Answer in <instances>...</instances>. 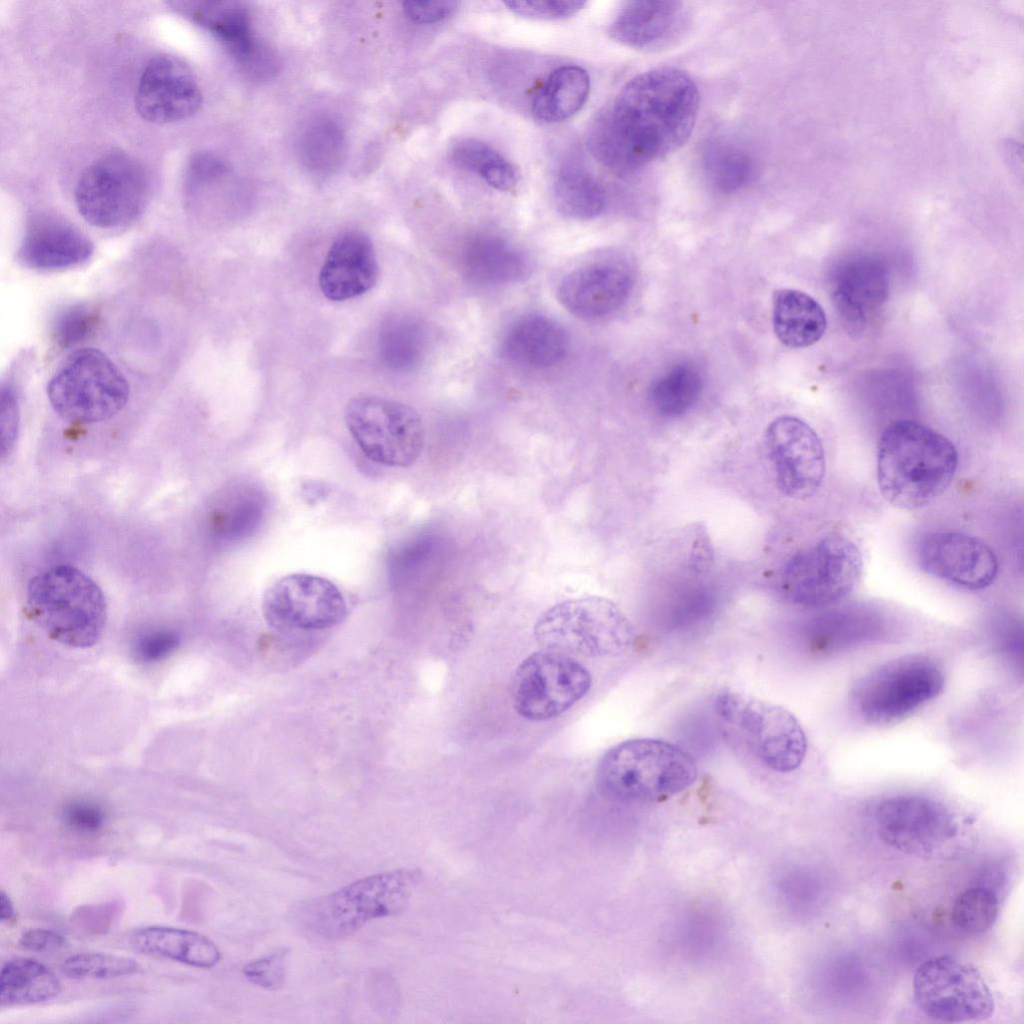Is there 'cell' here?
Segmentation results:
<instances>
[{
    "instance_id": "ac0fdd59",
    "label": "cell",
    "mask_w": 1024,
    "mask_h": 1024,
    "mask_svg": "<svg viewBox=\"0 0 1024 1024\" xmlns=\"http://www.w3.org/2000/svg\"><path fill=\"white\" fill-rule=\"evenodd\" d=\"M917 562L925 573L968 590L989 587L999 570L998 559L988 544L958 531L926 535L918 545Z\"/></svg>"
},
{
    "instance_id": "f6af8a7d",
    "label": "cell",
    "mask_w": 1024,
    "mask_h": 1024,
    "mask_svg": "<svg viewBox=\"0 0 1024 1024\" xmlns=\"http://www.w3.org/2000/svg\"><path fill=\"white\" fill-rule=\"evenodd\" d=\"M179 636L171 630H155L139 636L134 644V654L144 662L165 658L175 650Z\"/></svg>"
},
{
    "instance_id": "4fadbf2b",
    "label": "cell",
    "mask_w": 1024,
    "mask_h": 1024,
    "mask_svg": "<svg viewBox=\"0 0 1024 1024\" xmlns=\"http://www.w3.org/2000/svg\"><path fill=\"white\" fill-rule=\"evenodd\" d=\"M913 994L926 1016L942 1022L982 1021L994 1010L992 994L980 972L951 955L932 957L917 968Z\"/></svg>"
},
{
    "instance_id": "7402d4cb",
    "label": "cell",
    "mask_w": 1024,
    "mask_h": 1024,
    "mask_svg": "<svg viewBox=\"0 0 1024 1024\" xmlns=\"http://www.w3.org/2000/svg\"><path fill=\"white\" fill-rule=\"evenodd\" d=\"M377 277L378 263L370 237L359 230H348L331 244L319 273V286L329 300L344 301L366 293Z\"/></svg>"
},
{
    "instance_id": "5bb4252c",
    "label": "cell",
    "mask_w": 1024,
    "mask_h": 1024,
    "mask_svg": "<svg viewBox=\"0 0 1024 1024\" xmlns=\"http://www.w3.org/2000/svg\"><path fill=\"white\" fill-rule=\"evenodd\" d=\"M586 668L569 655L539 651L518 666L511 685L515 710L530 721H545L568 710L591 687Z\"/></svg>"
},
{
    "instance_id": "d6a6232c",
    "label": "cell",
    "mask_w": 1024,
    "mask_h": 1024,
    "mask_svg": "<svg viewBox=\"0 0 1024 1024\" xmlns=\"http://www.w3.org/2000/svg\"><path fill=\"white\" fill-rule=\"evenodd\" d=\"M702 385L701 374L694 365L678 363L652 383L648 396L656 412L677 417L697 402Z\"/></svg>"
},
{
    "instance_id": "5b68a950",
    "label": "cell",
    "mask_w": 1024,
    "mask_h": 1024,
    "mask_svg": "<svg viewBox=\"0 0 1024 1024\" xmlns=\"http://www.w3.org/2000/svg\"><path fill=\"white\" fill-rule=\"evenodd\" d=\"M724 732L761 765L779 773L796 770L807 751V738L787 709L743 692L726 689L714 700Z\"/></svg>"
},
{
    "instance_id": "484cf974",
    "label": "cell",
    "mask_w": 1024,
    "mask_h": 1024,
    "mask_svg": "<svg viewBox=\"0 0 1024 1024\" xmlns=\"http://www.w3.org/2000/svg\"><path fill=\"white\" fill-rule=\"evenodd\" d=\"M567 346V335L557 322L545 316L529 315L510 327L503 341V352L518 364L546 368L561 361Z\"/></svg>"
},
{
    "instance_id": "ffe728a7",
    "label": "cell",
    "mask_w": 1024,
    "mask_h": 1024,
    "mask_svg": "<svg viewBox=\"0 0 1024 1024\" xmlns=\"http://www.w3.org/2000/svg\"><path fill=\"white\" fill-rule=\"evenodd\" d=\"M633 283L632 268L626 261L600 260L568 273L557 288V297L572 314L586 319L598 318L620 308Z\"/></svg>"
},
{
    "instance_id": "f546056e",
    "label": "cell",
    "mask_w": 1024,
    "mask_h": 1024,
    "mask_svg": "<svg viewBox=\"0 0 1024 1024\" xmlns=\"http://www.w3.org/2000/svg\"><path fill=\"white\" fill-rule=\"evenodd\" d=\"M62 990L60 979L43 963L31 958L5 962L0 973V1005L21 1006L43 1003Z\"/></svg>"
},
{
    "instance_id": "ee69618b",
    "label": "cell",
    "mask_w": 1024,
    "mask_h": 1024,
    "mask_svg": "<svg viewBox=\"0 0 1024 1024\" xmlns=\"http://www.w3.org/2000/svg\"><path fill=\"white\" fill-rule=\"evenodd\" d=\"M62 820L73 831L92 834L102 829L106 814L103 808L94 802L75 800L63 808Z\"/></svg>"
},
{
    "instance_id": "681fc988",
    "label": "cell",
    "mask_w": 1024,
    "mask_h": 1024,
    "mask_svg": "<svg viewBox=\"0 0 1024 1024\" xmlns=\"http://www.w3.org/2000/svg\"><path fill=\"white\" fill-rule=\"evenodd\" d=\"M111 912V905H97L81 908L80 912L75 914V919L79 925H82L86 931L93 930L97 933L98 930L102 932L109 927L110 921L104 916Z\"/></svg>"
},
{
    "instance_id": "ba28073f",
    "label": "cell",
    "mask_w": 1024,
    "mask_h": 1024,
    "mask_svg": "<svg viewBox=\"0 0 1024 1024\" xmlns=\"http://www.w3.org/2000/svg\"><path fill=\"white\" fill-rule=\"evenodd\" d=\"M126 377L102 351L88 347L71 352L47 385L54 411L63 419L83 424L106 421L127 404Z\"/></svg>"
},
{
    "instance_id": "9a60e30c",
    "label": "cell",
    "mask_w": 1024,
    "mask_h": 1024,
    "mask_svg": "<svg viewBox=\"0 0 1024 1024\" xmlns=\"http://www.w3.org/2000/svg\"><path fill=\"white\" fill-rule=\"evenodd\" d=\"M874 823L884 843L918 857L940 852L959 830L954 814L942 802L913 794L895 795L879 802L874 810Z\"/></svg>"
},
{
    "instance_id": "d4e9b609",
    "label": "cell",
    "mask_w": 1024,
    "mask_h": 1024,
    "mask_svg": "<svg viewBox=\"0 0 1024 1024\" xmlns=\"http://www.w3.org/2000/svg\"><path fill=\"white\" fill-rule=\"evenodd\" d=\"M177 9L211 32L244 65L259 67L263 55L253 38L247 11L223 2H178Z\"/></svg>"
},
{
    "instance_id": "7c38bea8",
    "label": "cell",
    "mask_w": 1024,
    "mask_h": 1024,
    "mask_svg": "<svg viewBox=\"0 0 1024 1024\" xmlns=\"http://www.w3.org/2000/svg\"><path fill=\"white\" fill-rule=\"evenodd\" d=\"M345 423L361 451L379 464L408 467L424 449L420 415L398 401L373 395L354 397L347 403Z\"/></svg>"
},
{
    "instance_id": "bcb514c9",
    "label": "cell",
    "mask_w": 1024,
    "mask_h": 1024,
    "mask_svg": "<svg viewBox=\"0 0 1024 1024\" xmlns=\"http://www.w3.org/2000/svg\"><path fill=\"white\" fill-rule=\"evenodd\" d=\"M19 427V404L14 386L3 382L1 386V440L2 457L10 454Z\"/></svg>"
},
{
    "instance_id": "cb8c5ba5",
    "label": "cell",
    "mask_w": 1024,
    "mask_h": 1024,
    "mask_svg": "<svg viewBox=\"0 0 1024 1024\" xmlns=\"http://www.w3.org/2000/svg\"><path fill=\"white\" fill-rule=\"evenodd\" d=\"M887 270L878 259L860 256L834 271L831 293L836 310L850 332H861L871 314L888 296Z\"/></svg>"
},
{
    "instance_id": "e575fe53",
    "label": "cell",
    "mask_w": 1024,
    "mask_h": 1024,
    "mask_svg": "<svg viewBox=\"0 0 1024 1024\" xmlns=\"http://www.w3.org/2000/svg\"><path fill=\"white\" fill-rule=\"evenodd\" d=\"M705 175L710 185L719 192L731 193L745 187L754 177L752 158L742 149L729 143H711L703 157Z\"/></svg>"
},
{
    "instance_id": "836d02e7",
    "label": "cell",
    "mask_w": 1024,
    "mask_h": 1024,
    "mask_svg": "<svg viewBox=\"0 0 1024 1024\" xmlns=\"http://www.w3.org/2000/svg\"><path fill=\"white\" fill-rule=\"evenodd\" d=\"M453 163L481 177L489 186L510 191L518 182L515 167L493 147L476 139H463L451 150Z\"/></svg>"
},
{
    "instance_id": "d590c367",
    "label": "cell",
    "mask_w": 1024,
    "mask_h": 1024,
    "mask_svg": "<svg viewBox=\"0 0 1024 1024\" xmlns=\"http://www.w3.org/2000/svg\"><path fill=\"white\" fill-rule=\"evenodd\" d=\"M300 154L305 165L314 171L330 172L344 154V136L340 127L330 119L312 122L300 140Z\"/></svg>"
},
{
    "instance_id": "603a6c76",
    "label": "cell",
    "mask_w": 1024,
    "mask_h": 1024,
    "mask_svg": "<svg viewBox=\"0 0 1024 1024\" xmlns=\"http://www.w3.org/2000/svg\"><path fill=\"white\" fill-rule=\"evenodd\" d=\"M91 240L62 217L40 214L30 219L17 251L32 269L61 270L80 265L93 254Z\"/></svg>"
},
{
    "instance_id": "7bdbcfd3",
    "label": "cell",
    "mask_w": 1024,
    "mask_h": 1024,
    "mask_svg": "<svg viewBox=\"0 0 1024 1024\" xmlns=\"http://www.w3.org/2000/svg\"><path fill=\"white\" fill-rule=\"evenodd\" d=\"M504 5L513 13L542 20H559L571 17L580 11L585 2L577 0L505 1Z\"/></svg>"
},
{
    "instance_id": "f1b7e54d",
    "label": "cell",
    "mask_w": 1024,
    "mask_h": 1024,
    "mask_svg": "<svg viewBox=\"0 0 1024 1024\" xmlns=\"http://www.w3.org/2000/svg\"><path fill=\"white\" fill-rule=\"evenodd\" d=\"M461 261L465 275L480 284L515 282L527 271L523 254L504 239L492 235H479L468 241Z\"/></svg>"
},
{
    "instance_id": "6da1fadb",
    "label": "cell",
    "mask_w": 1024,
    "mask_h": 1024,
    "mask_svg": "<svg viewBox=\"0 0 1024 1024\" xmlns=\"http://www.w3.org/2000/svg\"><path fill=\"white\" fill-rule=\"evenodd\" d=\"M699 92L684 71L663 67L642 73L621 89L588 132L593 156L619 176L679 150L694 129Z\"/></svg>"
},
{
    "instance_id": "30bf717a",
    "label": "cell",
    "mask_w": 1024,
    "mask_h": 1024,
    "mask_svg": "<svg viewBox=\"0 0 1024 1024\" xmlns=\"http://www.w3.org/2000/svg\"><path fill=\"white\" fill-rule=\"evenodd\" d=\"M862 568V554L854 541L840 533H828L788 559L782 592L795 605L830 606L852 592Z\"/></svg>"
},
{
    "instance_id": "74e56055",
    "label": "cell",
    "mask_w": 1024,
    "mask_h": 1024,
    "mask_svg": "<svg viewBox=\"0 0 1024 1024\" xmlns=\"http://www.w3.org/2000/svg\"><path fill=\"white\" fill-rule=\"evenodd\" d=\"M140 964L133 958L101 952H82L67 957L61 972L70 979H113L138 973Z\"/></svg>"
},
{
    "instance_id": "9c48e42d",
    "label": "cell",
    "mask_w": 1024,
    "mask_h": 1024,
    "mask_svg": "<svg viewBox=\"0 0 1024 1024\" xmlns=\"http://www.w3.org/2000/svg\"><path fill=\"white\" fill-rule=\"evenodd\" d=\"M144 165L131 154L112 150L81 173L74 190L78 212L92 226L125 227L146 208L152 190Z\"/></svg>"
},
{
    "instance_id": "3957f363",
    "label": "cell",
    "mask_w": 1024,
    "mask_h": 1024,
    "mask_svg": "<svg viewBox=\"0 0 1024 1024\" xmlns=\"http://www.w3.org/2000/svg\"><path fill=\"white\" fill-rule=\"evenodd\" d=\"M25 610L49 638L72 648L95 645L107 621V603L99 585L66 564L49 567L30 580Z\"/></svg>"
},
{
    "instance_id": "f35d334b",
    "label": "cell",
    "mask_w": 1024,
    "mask_h": 1024,
    "mask_svg": "<svg viewBox=\"0 0 1024 1024\" xmlns=\"http://www.w3.org/2000/svg\"><path fill=\"white\" fill-rule=\"evenodd\" d=\"M99 323L94 307L78 303L60 311L52 323V336L56 344L68 349L88 339Z\"/></svg>"
},
{
    "instance_id": "8d00e7d4",
    "label": "cell",
    "mask_w": 1024,
    "mask_h": 1024,
    "mask_svg": "<svg viewBox=\"0 0 1024 1024\" xmlns=\"http://www.w3.org/2000/svg\"><path fill=\"white\" fill-rule=\"evenodd\" d=\"M999 910L997 894L988 887H971L964 890L954 901L951 920L960 931L978 935L989 930L995 923Z\"/></svg>"
},
{
    "instance_id": "277c9868",
    "label": "cell",
    "mask_w": 1024,
    "mask_h": 1024,
    "mask_svg": "<svg viewBox=\"0 0 1024 1024\" xmlns=\"http://www.w3.org/2000/svg\"><path fill=\"white\" fill-rule=\"evenodd\" d=\"M697 778L693 758L661 739L636 738L609 749L596 770L598 788L622 800H655L689 788Z\"/></svg>"
},
{
    "instance_id": "83f0119b",
    "label": "cell",
    "mask_w": 1024,
    "mask_h": 1024,
    "mask_svg": "<svg viewBox=\"0 0 1024 1024\" xmlns=\"http://www.w3.org/2000/svg\"><path fill=\"white\" fill-rule=\"evenodd\" d=\"M772 325L781 343L803 348L822 338L827 318L823 307L810 295L800 290L782 289L773 297Z\"/></svg>"
},
{
    "instance_id": "2e32d148",
    "label": "cell",
    "mask_w": 1024,
    "mask_h": 1024,
    "mask_svg": "<svg viewBox=\"0 0 1024 1024\" xmlns=\"http://www.w3.org/2000/svg\"><path fill=\"white\" fill-rule=\"evenodd\" d=\"M262 612L270 626L283 632L323 630L344 620L347 603L330 580L308 573H293L278 579L267 589Z\"/></svg>"
},
{
    "instance_id": "44dd1931",
    "label": "cell",
    "mask_w": 1024,
    "mask_h": 1024,
    "mask_svg": "<svg viewBox=\"0 0 1024 1024\" xmlns=\"http://www.w3.org/2000/svg\"><path fill=\"white\" fill-rule=\"evenodd\" d=\"M689 25L688 12L679 1H630L609 27L615 41L642 51H658L676 44Z\"/></svg>"
},
{
    "instance_id": "8fae6325",
    "label": "cell",
    "mask_w": 1024,
    "mask_h": 1024,
    "mask_svg": "<svg viewBox=\"0 0 1024 1024\" xmlns=\"http://www.w3.org/2000/svg\"><path fill=\"white\" fill-rule=\"evenodd\" d=\"M944 675L931 658L906 655L866 674L852 691L860 717L874 725L894 723L933 700L943 690Z\"/></svg>"
},
{
    "instance_id": "f907efd6",
    "label": "cell",
    "mask_w": 1024,
    "mask_h": 1024,
    "mask_svg": "<svg viewBox=\"0 0 1024 1024\" xmlns=\"http://www.w3.org/2000/svg\"><path fill=\"white\" fill-rule=\"evenodd\" d=\"M16 912L14 904L9 895L1 889L0 892V920L2 923H8L15 918Z\"/></svg>"
},
{
    "instance_id": "ab89813d",
    "label": "cell",
    "mask_w": 1024,
    "mask_h": 1024,
    "mask_svg": "<svg viewBox=\"0 0 1024 1024\" xmlns=\"http://www.w3.org/2000/svg\"><path fill=\"white\" fill-rule=\"evenodd\" d=\"M423 334L415 322L400 320L392 323L384 334L385 358L394 367L413 365L423 350Z\"/></svg>"
},
{
    "instance_id": "52a82bcc",
    "label": "cell",
    "mask_w": 1024,
    "mask_h": 1024,
    "mask_svg": "<svg viewBox=\"0 0 1024 1024\" xmlns=\"http://www.w3.org/2000/svg\"><path fill=\"white\" fill-rule=\"evenodd\" d=\"M534 636L548 650L612 657L630 649L635 630L613 601L587 596L565 600L546 610L535 623Z\"/></svg>"
},
{
    "instance_id": "e0dca14e",
    "label": "cell",
    "mask_w": 1024,
    "mask_h": 1024,
    "mask_svg": "<svg viewBox=\"0 0 1024 1024\" xmlns=\"http://www.w3.org/2000/svg\"><path fill=\"white\" fill-rule=\"evenodd\" d=\"M764 444L779 491L803 500L813 496L824 480L825 452L815 430L795 416H780L766 428Z\"/></svg>"
},
{
    "instance_id": "7a4b0ae2",
    "label": "cell",
    "mask_w": 1024,
    "mask_h": 1024,
    "mask_svg": "<svg viewBox=\"0 0 1024 1024\" xmlns=\"http://www.w3.org/2000/svg\"><path fill=\"white\" fill-rule=\"evenodd\" d=\"M957 468L953 442L918 421H893L879 437L877 484L896 508L911 511L931 504L949 487Z\"/></svg>"
},
{
    "instance_id": "7dc6e473",
    "label": "cell",
    "mask_w": 1024,
    "mask_h": 1024,
    "mask_svg": "<svg viewBox=\"0 0 1024 1024\" xmlns=\"http://www.w3.org/2000/svg\"><path fill=\"white\" fill-rule=\"evenodd\" d=\"M457 7L455 1H406L403 10L417 23H435L446 19Z\"/></svg>"
},
{
    "instance_id": "1f68e13d",
    "label": "cell",
    "mask_w": 1024,
    "mask_h": 1024,
    "mask_svg": "<svg viewBox=\"0 0 1024 1024\" xmlns=\"http://www.w3.org/2000/svg\"><path fill=\"white\" fill-rule=\"evenodd\" d=\"M553 195L558 209L573 219L594 218L606 205L603 187L586 169L573 163L558 169L553 181Z\"/></svg>"
},
{
    "instance_id": "4dcf8cb0",
    "label": "cell",
    "mask_w": 1024,
    "mask_h": 1024,
    "mask_svg": "<svg viewBox=\"0 0 1024 1024\" xmlns=\"http://www.w3.org/2000/svg\"><path fill=\"white\" fill-rule=\"evenodd\" d=\"M590 92V78L578 66H563L554 70L535 96L532 112L540 121L556 123L577 113Z\"/></svg>"
},
{
    "instance_id": "8992f818",
    "label": "cell",
    "mask_w": 1024,
    "mask_h": 1024,
    "mask_svg": "<svg viewBox=\"0 0 1024 1024\" xmlns=\"http://www.w3.org/2000/svg\"><path fill=\"white\" fill-rule=\"evenodd\" d=\"M420 878L419 870L399 869L356 880L306 904L301 921L321 938H344L373 919L402 912Z\"/></svg>"
},
{
    "instance_id": "c3c4849f",
    "label": "cell",
    "mask_w": 1024,
    "mask_h": 1024,
    "mask_svg": "<svg viewBox=\"0 0 1024 1024\" xmlns=\"http://www.w3.org/2000/svg\"><path fill=\"white\" fill-rule=\"evenodd\" d=\"M18 945L32 952H54L66 945V939L51 929L32 928L21 934Z\"/></svg>"
},
{
    "instance_id": "60d3db41",
    "label": "cell",
    "mask_w": 1024,
    "mask_h": 1024,
    "mask_svg": "<svg viewBox=\"0 0 1024 1024\" xmlns=\"http://www.w3.org/2000/svg\"><path fill=\"white\" fill-rule=\"evenodd\" d=\"M287 954V949L277 950L247 963L242 972L252 984L266 990H277L284 984Z\"/></svg>"
},
{
    "instance_id": "d6986e66",
    "label": "cell",
    "mask_w": 1024,
    "mask_h": 1024,
    "mask_svg": "<svg viewBox=\"0 0 1024 1024\" xmlns=\"http://www.w3.org/2000/svg\"><path fill=\"white\" fill-rule=\"evenodd\" d=\"M195 75L181 59L158 54L146 63L135 92V108L146 121L167 124L187 119L201 106Z\"/></svg>"
},
{
    "instance_id": "4316f807",
    "label": "cell",
    "mask_w": 1024,
    "mask_h": 1024,
    "mask_svg": "<svg viewBox=\"0 0 1024 1024\" xmlns=\"http://www.w3.org/2000/svg\"><path fill=\"white\" fill-rule=\"evenodd\" d=\"M131 945L141 953L170 959L191 967L209 969L221 960L216 944L203 934L170 926L136 930Z\"/></svg>"
},
{
    "instance_id": "b9f144b4",
    "label": "cell",
    "mask_w": 1024,
    "mask_h": 1024,
    "mask_svg": "<svg viewBox=\"0 0 1024 1024\" xmlns=\"http://www.w3.org/2000/svg\"><path fill=\"white\" fill-rule=\"evenodd\" d=\"M227 170L226 163L217 155L210 152L195 154L185 171L184 190L186 195H193L199 189L222 177Z\"/></svg>"
}]
</instances>
